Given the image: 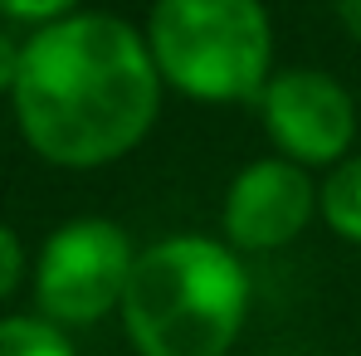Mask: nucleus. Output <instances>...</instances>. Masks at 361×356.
Wrapping results in <instances>:
<instances>
[{"label": "nucleus", "mask_w": 361, "mask_h": 356, "mask_svg": "<svg viewBox=\"0 0 361 356\" xmlns=\"http://www.w3.org/2000/svg\"><path fill=\"white\" fill-rule=\"evenodd\" d=\"M161 93L166 83L142 25L83 5L25 35L10 113L39 161L59 171H98L152 137Z\"/></svg>", "instance_id": "f257e3e1"}, {"label": "nucleus", "mask_w": 361, "mask_h": 356, "mask_svg": "<svg viewBox=\"0 0 361 356\" xmlns=\"http://www.w3.org/2000/svg\"><path fill=\"white\" fill-rule=\"evenodd\" d=\"M118 317L137 356H230L249 322L244 254L195 230L137 249Z\"/></svg>", "instance_id": "f03ea898"}, {"label": "nucleus", "mask_w": 361, "mask_h": 356, "mask_svg": "<svg viewBox=\"0 0 361 356\" xmlns=\"http://www.w3.org/2000/svg\"><path fill=\"white\" fill-rule=\"evenodd\" d=\"M142 35L161 83L210 108L254 103L279 68L264 0H152Z\"/></svg>", "instance_id": "7ed1b4c3"}, {"label": "nucleus", "mask_w": 361, "mask_h": 356, "mask_svg": "<svg viewBox=\"0 0 361 356\" xmlns=\"http://www.w3.org/2000/svg\"><path fill=\"white\" fill-rule=\"evenodd\" d=\"M137 244L108 215H73L54 225L30 264L35 312L63 332H88L122 312Z\"/></svg>", "instance_id": "20e7f679"}, {"label": "nucleus", "mask_w": 361, "mask_h": 356, "mask_svg": "<svg viewBox=\"0 0 361 356\" xmlns=\"http://www.w3.org/2000/svg\"><path fill=\"white\" fill-rule=\"evenodd\" d=\"M254 113L269 147L307 171H332L337 161L357 152V93L327 68L279 63L264 93L254 98Z\"/></svg>", "instance_id": "39448f33"}, {"label": "nucleus", "mask_w": 361, "mask_h": 356, "mask_svg": "<svg viewBox=\"0 0 361 356\" xmlns=\"http://www.w3.org/2000/svg\"><path fill=\"white\" fill-rule=\"evenodd\" d=\"M317 171H307L298 161L269 152L240 166L225 195H220V239L230 249L249 254H279L288 244H298L312 220H322L317 205Z\"/></svg>", "instance_id": "423d86ee"}, {"label": "nucleus", "mask_w": 361, "mask_h": 356, "mask_svg": "<svg viewBox=\"0 0 361 356\" xmlns=\"http://www.w3.org/2000/svg\"><path fill=\"white\" fill-rule=\"evenodd\" d=\"M317 205H322V225L347 244H361V147L337 161L332 171H322L317 185Z\"/></svg>", "instance_id": "0eeeda50"}, {"label": "nucleus", "mask_w": 361, "mask_h": 356, "mask_svg": "<svg viewBox=\"0 0 361 356\" xmlns=\"http://www.w3.org/2000/svg\"><path fill=\"white\" fill-rule=\"evenodd\" d=\"M0 356H78L73 337L39 312H0Z\"/></svg>", "instance_id": "6e6552de"}, {"label": "nucleus", "mask_w": 361, "mask_h": 356, "mask_svg": "<svg viewBox=\"0 0 361 356\" xmlns=\"http://www.w3.org/2000/svg\"><path fill=\"white\" fill-rule=\"evenodd\" d=\"M30 264H35V259H30L20 230H15L10 220H0V307L30 283Z\"/></svg>", "instance_id": "1a4fd4ad"}, {"label": "nucleus", "mask_w": 361, "mask_h": 356, "mask_svg": "<svg viewBox=\"0 0 361 356\" xmlns=\"http://www.w3.org/2000/svg\"><path fill=\"white\" fill-rule=\"evenodd\" d=\"M73 10H83V0H0V20L25 30V35L39 30V25H54Z\"/></svg>", "instance_id": "9d476101"}, {"label": "nucleus", "mask_w": 361, "mask_h": 356, "mask_svg": "<svg viewBox=\"0 0 361 356\" xmlns=\"http://www.w3.org/2000/svg\"><path fill=\"white\" fill-rule=\"evenodd\" d=\"M20 54H25V35H15V25L0 20V98H10L20 78Z\"/></svg>", "instance_id": "9b49d317"}, {"label": "nucleus", "mask_w": 361, "mask_h": 356, "mask_svg": "<svg viewBox=\"0 0 361 356\" xmlns=\"http://www.w3.org/2000/svg\"><path fill=\"white\" fill-rule=\"evenodd\" d=\"M332 5V15H337V25H342V35L361 44V0H327Z\"/></svg>", "instance_id": "f8f14e48"}]
</instances>
